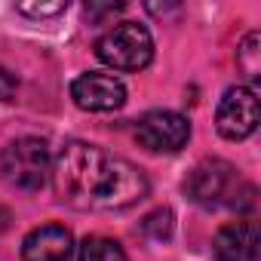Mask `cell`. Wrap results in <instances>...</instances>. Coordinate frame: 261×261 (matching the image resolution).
Listing matches in <instances>:
<instances>
[{"label": "cell", "mask_w": 261, "mask_h": 261, "mask_svg": "<svg viewBox=\"0 0 261 261\" xmlns=\"http://www.w3.org/2000/svg\"><path fill=\"white\" fill-rule=\"evenodd\" d=\"M71 98H74V105L83 108V111L105 114V111L123 108L126 89H123V83H120L114 74L89 71V74H80V77L71 83Z\"/></svg>", "instance_id": "52a82bcc"}, {"label": "cell", "mask_w": 261, "mask_h": 261, "mask_svg": "<svg viewBox=\"0 0 261 261\" xmlns=\"http://www.w3.org/2000/svg\"><path fill=\"white\" fill-rule=\"evenodd\" d=\"M215 261H258V224L243 218L224 224L212 240Z\"/></svg>", "instance_id": "9c48e42d"}, {"label": "cell", "mask_w": 261, "mask_h": 261, "mask_svg": "<svg viewBox=\"0 0 261 261\" xmlns=\"http://www.w3.org/2000/svg\"><path fill=\"white\" fill-rule=\"evenodd\" d=\"M53 191L77 212H120L148 197L145 172L98 145L71 142L53 160Z\"/></svg>", "instance_id": "6da1fadb"}, {"label": "cell", "mask_w": 261, "mask_h": 261, "mask_svg": "<svg viewBox=\"0 0 261 261\" xmlns=\"http://www.w3.org/2000/svg\"><path fill=\"white\" fill-rule=\"evenodd\" d=\"M77 261H129L123 246L117 240H108V237H86L83 246H80V255Z\"/></svg>", "instance_id": "30bf717a"}, {"label": "cell", "mask_w": 261, "mask_h": 261, "mask_svg": "<svg viewBox=\"0 0 261 261\" xmlns=\"http://www.w3.org/2000/svg\"><path fill=\"white\" fill-rule=\"evenodd\" d=\"M53 172V154L43 139H16L0 154V178L16 191H40Z\"/></svg>", "instance_id": "3957f363"}, {"label": "cell", "mask_w": 261, "mask_h": 261, "mask_svg": "<svg viewBox=\"0 0 261 261\" xmlns=\"http://www.w3.org/2000/svg\"><path fill=\"white\" fill-rule=\"evenodd\" d=\"M136 139L142 148H148L154 154H175L191 139V123H188V117H181L175 111H163V108L148 111L136 123Z\"/></svg>", "instance_id": "5b68a950"}, {"label": "cell", "mask_w": 261, "mask_h": 261, "mask_svg": "<svg viewBox=\"0 0 261 261\" xmlns=\"http://www.w3.org/2000/svg\"><path fill=\"white\" fill-rule=\"evenodd\" d=\"M215 126L227 142H243L258 129V95L249 86H230L215 111Z\"/></svg>", "instance_id": "8992f818"}, {"label": "cell", "mask_w": 261, "mask_h": 261, "mask_svg": "<svg viewBox=\"0 0 261 261\" xmlns=\"http://www.w3.org/2000/svg\"><path fill=\"white\" fill-rule=\"evenodd\" d=\"M7 227H10V212H7L4 206H0V233H4Z\"/></svg>", "instance_id": "5bb4252c"}, {"label": "cell", "mask_w": 261, "mask_h": 261, "mask_svg": "<svg viewBox=\"0 0 261 261\" xmlns=\"http://www.w3.org/2000/svg\"><path fill=\"white\" fill-rule=\"evenodd\" d=\"M95 53L114 71H142L154 59V40H151V31L145 25L120 22L98 37Z\"/></svg>", "instance_id": "277c9868"}, {"label": "cell", "mask_w": 261, "mask_h": 261, "mask_svg": "<svg viewBox=\"0 0 261 261\" xmlns=\"http://www.w3.org/2000/svg\"><path fill=\"white\" fill-rule=\"evenodd\" d=\"M142 230L151 237V240H169V233H172V212L169 209H154L151 215H145L142 218Z\"/></svg>", "instance_id": "7c38bea8"}, {"label": "cell", "mask_w": 261, "mask_h": 261, "mask_svg": "<svg viewBox=\"0 0 261 261\" xmlns=\"http://www.w3.org/2000/svg\"><path fill=\"white\" fill-rule=\"evenodd\" d=\"M237 68L249 80H258V71H261V37H258V31L246 34V40L240 43V49H237Z\"/></svg>", "instance_id": "8fae6325"}, {"label": "cell", "mask_w": 261, "mask_h": 261, "mask_svg": "<svg viewBox=\"0 0 261 261\" xmlns=\"http://www.w3.org/2000/svg\"><path fill=\"white\" fill-rule=\"evenodd\" d=\"M188 197L203 209H221V206H249L252 203V185L240 178V172L224 160H203L191 178L185 181Z\"/></svg>", "instance_id": "7a4b0ae2"}, {"label": "cell", "mask_w": 261, "mask_h": 261, "mask_svg": "<svg viewBox=\"0 0 261 261\" xmlns=\"http://www.w3.org/2000/svg\"><path fill=\"white\" fill-rule=\"evenodd\" d=\"M19 10L25 16H56V13H65L68 4H19Z\"/></svg>", "instance_id": "4fadbf2b"}, {"label": "cell", "mask_w": 261, "mask_h": 261, "mask_svg": "<svg viewBox=\"0 0 261 261\" xmlns=\"http://www.w3.org/2000/svg\"><path fill=\"white\" fill-rule=\"evenodd\" d=\"M74 237L62 224H40L22 243V261H71Z\"/></svg>", "instance_id": "ba28073f"}]
</instances>
